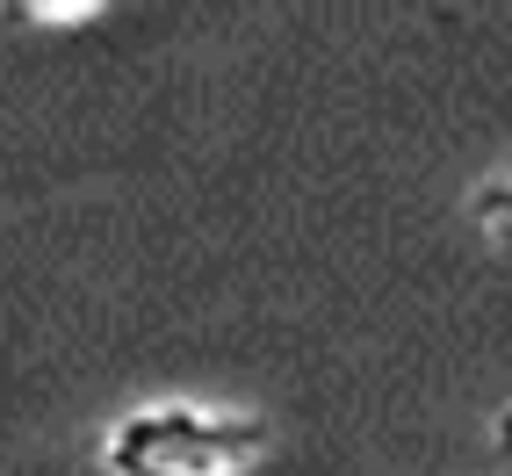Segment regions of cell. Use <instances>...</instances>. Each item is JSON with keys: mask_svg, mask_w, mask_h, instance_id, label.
I'll return each mask as SVG.
<instances>
[{"mask_svg": "<svg viewBox=\"0 0 512 476\" xmlns=\"http://www.w3.org/2000/svg\"><path fill=\"white\" fill-rule=\"evenodd\" d=\"M275 426L224 397H138L101 426L94 462L109 476H246Z\"/></svg>", "mask_w": 512, "mask_h": 476, "instance_id": "1", "label": "cell"}, {"mask_svg": "<svg viewBox=\"0 0 512 476\" xmlns=\"http://www.w3.org/2000/svg\"><path fill=\"white\" fill-rule=\"evenodd\" d=\"M491 433H498V448L512 455V404H498V419H491Z\"/></svg>", "mask_w": 512, "mask_h": 476, "instance_id": "4", "label": "cell"}, {"mask_svg": "<svg viewBox=\"0 0 512 476\" xmlns=\"http://www.w3.org/2000/svg\"><path fill=\"white\" fill-rule=\"evenodd\" d=\"M8 22H44V29H65V22H94L101 0H8L0 8Z\"/></svg>", "mask_w": 512, "mask_h": 476, "instance_id": "2", "label": "cell"}, {"mask_svg": "<svg viewBox=\"0 0 512 476\" xmlns=\"http://www.w3.org/2000/svg\"><path fill=\"white\" fill-rule=\"evenodd\" d=\"M469 217L484 224L491 238H512V174H498V181H484L469 195Z\"/></svg>", "mask_w": 512, "mask_h": 476, "instance_id": "3", "label": "cell"}]
</instances>
